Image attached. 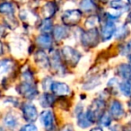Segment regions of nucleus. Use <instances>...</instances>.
<instances>
[{
	"label": "nucleus",
	"instance_id": "nucleus-37",
	"mask_svg": "<svg viewBox=\"0 0 131 131\" xmlns=\"http://www.w3.org/2000/svg\"><path fill=\"white\" fill-rule=\"evenodd\" d=\"M90 131H103V130H102V128H101V127H93V128H92Z\"/></svg>",
	"mask_w": 131,
	"mask_h": 131
},
{
	"label": "nucleus",
	"instance_id": "nucleus-29",
	"mask_svg": "<svg viewBox=\"0 0 131 131\" xmlns=\"http://www.w3.org/2000/svg\"><path fill=\"white\" fill-rule=\"evenodd\" d=\"M101 84V80L98 77H93L91 78L90 80H88L85 84L83 85V87L85 90H93V88H95L96 86H98Z\"/></svg>",
	"mask_w": 131,
	"mask_h": 131
},
{
	"label": "nucleus",
	"instance_id": "nucleus-43",
	"mask_svg": "<svg viewBox=\"0 0 131 131\" xmlns=\"http://www.w3.org/2000/svg\"><path fill=\"white\" fill-rule=\"evenodd\" d=\"M0 131H2V130H0Z\"/></svg>",
	"mask_w": 131,
	"mask_h": 131
},
{
	"label": "nucleus",
	"instance_id": "nucleus-6",
	"mask_svg": "<svg viewBox=\"0 0 131 131\" xmlns=\"http://www.w3.org/2000/svg\"><path fill=\"white\" fill-rule=\"evenodd\" d=\"M106 21L104 22V24L102 26V31H101V36L103 41H107L110 40L113 37V35L115 34V31H116V25L114 24V21L110 20L107 17Z\"/></svg>",
	"mask_w": 131,
	"mask_h": 131
},
{
	"label": "nucleus",
	"instance_id": "nucleus-12",
	"mask_svg": "<svg viewBox=\"0 0 131 131\" xmlns=\"http://www.w3.org/2000/svg\"><path fill=\"white\" fill-rule=\"evenodd\" d=\"M52 32H53L54 40H56L57 41H60L62 40H65L68 36V34H69V31H68V29L67 28V26L59 25V24L53 27Z\"/></svg>",
	"mask_w": 131,
	"mask_h": 131
},
{
	"label": "nucleus",
	"instance_id": "nucleus-20",
	"mask_svg": "<svg viewBox=\"0 0 131 131\" xmlns=\"http://www.w3.org/2000/svg\"><path fill=\"white\" fill-rule=\"evenodd\" d=\"M110 7L112 10H116L118 12H126L128 11V6L124 2L123 0H111L110 1Z\"/></svg>",
	"mask_w": 131,
	"mask_h": 131
},
{
	"label": "nucleus",
	"instance_id": "nucleus-22",
	"mask_svg": "<svg viewBox=\"0 0 131 131\" xmlns=\"http://www.w3.org/2000/svg\"><path fill=\"white\" fill-rule=\"evenodd\" d=\"M129 34V29L127 27V24H123V25L119 26V27L116 28V31H115V37L117 40H123V39L127 38Z\"/></svg>",
	"mask_w": 131,
	"mask_h": 131
},
{
	"label": "nucleus",
	"instance_id": "nucleus-40",
	"mask_svg": "<svg viewBox=\"0 0 131 131\" xmlns=\"http://www.w3.org/2000/svg\"><path fill=\"white\" fill-rule=\"evenodd\" d=\"M128 64L131 66V54L128 55Z\"/></svg>",
	"mask_w": 131,
	"mask_h": 131
},
{
	"label": "nucleus",
	"instance_id": "nucleus-34",
	"mask_svg": "<svg viewBox=\"0 0 131 131\" xmlns=\"http://www.w3.org/2000/svg\"><path fill=\"white\" fill-rule=\"evenodd\" d=\"M123 131H131V123L127 124V125L124 127Z\"/></svg>",
	"mask_w": 131,
	"mask_h": 131
},
{
	"label": "nucleus",
	"instance_id": "nucleus-13",
	"mask_svg": "<svg viewBox=\"0 0 131 131\" xmlns=\"http://www.w3.org/2000/svg\"><path fill=\"white\" fill-rule=\"evenodd\" d=\"M13 67V61L9 59H5L0 62V82L12 71Z\"/></svg>",
	"mask_w": 131,
	"mask_h": 131
},
{
	"label": "nucleus",
	"instance_id": "nucleus-19",
	"mask_svg": "<svg viewBox=\"0 0 131 131\" xmlns=\"http://www.w3.org/2000/svg\"><path fill=\"white\" fill-rule=\"evenodd\" d=\"M56 102V97L54 94L45 93L40 97V103L43 108L51 107Z\"/></svg>",
	"mask_w": 131,
	"mask_h": 131
},
{
	"label": "nucleus",
	"instance_id": "nucleus-21",
	"mask_svg": "<svg viewBox=\"0 0 131 131\" xmlns=\"http://www.w3.org/2000/svg\"><path fill=\"white\" fill-rule=\"evenodd\" d=\"M4 124L7 128L13 130L16 128V127L18 126V119L13 113H8L4 118Z\"/></svg>",
	"mask_w": 131,
	"mask_h": 131
},
{
	"label": "nucleus",
	"instance_id": "nucleus-33",
	"mask_svg": "<svg viewBox=\"0 0 131 131\" xmlns=\"http://www.w3.org/2000/svg\"><path fill=\"white\" fill-rule=\"evenodd\" d=\"M111 131H122L121 127L118 125H114L111 127Z\"/></svg>",
	"mask_w": 131,
	"mask_h": 131
},
{
	"label": "nucleus",
	"instance_id": "nucleus-26",
	"mask_svg": "<svg viewBox=\"0 0 131 131\" xmlns=\"http://www.w3.org/2000/svg\"><path fill=\"white\" fill-rule=\"evenodd\" d=\"M15 12V7L9 2H3L0 3V13L5 15H12Z\"/></svg>",
	"mask_w": 131,
	"mask_h": 131
},
{
	"label": "nucleus",
	"instance_id": "nucleus-24",
	"mask_svg": "<svg viewBox=\"0 0 131 131\" xmlns=\"http://www.w3.org/2000/svg\"><path fill=\"white\" fill-rule=\"evenodd\" d=\"M40 31L42 33H46V34H49L50 31L53 30V24L52 21L50 19H44L40 24Z\"/></svg>",
	"mask_w": 131,
	"mask_h": 131
},
{
	"label": "nucleus",
	"instance_id": "nucleus-35",
	"mask_svg": "<svg viewBox=\"0 0 131 131\" xmlns=\"http://www.w3.org/2000/svg\"><path fill=\"white\" fill-rule=\"evenodd\" d=\"M62 131H74V130H73V127H72L71 126H67Z\"/></svg>",
	"mask_w": 131,
	"mask_h": 131
},
{
	"label": "nucleus",
	"instance_id": "nucleus-27",
	"mask_svg": "<svg viewBox=\"0 0 131 131\" xmlns=\"http://www.w3.org/2000/svg\"><path fill=\"white\" fill-rule=\"evenodd\" d=\"M24 45L25 44L21 40H17V41H15L14 43L11 44V50L13 55L15 56H17V55H21L23 53L24 49Z\"/></svg>",
	"mask_w": 131,
	"mask_h": 131
},
{
	"label": "nucleus",
	"instance_id": "nucleus-31",
	"mask_svg": "<svg viewBox=\"0 0 131 131\" xmlns=\"http://www.w3.org/2000/svg\"><path fill=\"white\" fill-rule=\"evenodd\" d=\"M20 131H38V128L33 124H27V125H24V127H22Z\"/></svg>",
	"mask_w": 131,
	"mask_h": 131
},
{
	"label": "nucleus",
	"instance_id": "nucleus-41",
	"mask_svg": "<svg viewBox=\"0 0 131 131\" xmlns=\"http://www.w3.org/2000/svg\"><path fill=\"white\" fill-rule=\"evenodd\" d=\"M127 3H128L129 6H131V0H127Z\"/></svg>",
	"mask_w": 131,
	"mask_h": 131
},
{
	"label": "nucleus",
	"instance_id": "nucleus-10",
	"mask_svg": "<svg viewBox=\"0 0 131 131\" xmlns=\"http://www.w3.org/2000/svg\"><path fill=\"white\" fill-rule=\"evenodd\" d=\"M110 115L111 116V118L115 119H119L125 115V111L121 102L118 101H113L110 107Z\"/></svg>",
	"mask_w": 131,
	"mask_h": 131
},
{
	"label": "nucleus",
	"instance_id": "nucleus-23",
	"mask_svg": "<svg viewBox=\"0 0 131 131\" xmlns=\"http://www.w3.org/2000/svg\"><path fill=\"white\" fill-rule=\"evenodd\" d=\"M119 91L124 96L131 97V81H124L118 84Z\"/></svg>",
	"mask_w": 131,
	"mask_h": 131
},
{
	"label": "nucleus",
	"instance_id": "nucleus-25",
	"mask_svg": "<svg viewBox=\"0 0 131 131\" xmlns=\"http://www.w3.org/2000/svg\"><path fill=\"white\" fill-rule=\"evenodd\" d=\"M77 125L80 127H82V128H87V127H89L92 125V123L86 118L85 113L81 112L78 115H77Z\"/></svg>",
	"mask_w": 131,
	"mask_h": 131
},
{
	"label": "nucleus",
	"instance_id": "nucleus-9",
	"mask_svg": "<svg viewBox=\"0 0 131 131\" xmlns=\"http://www.w3.org/2000/svg\"><path fill=\"white\" fill-rule=\"evenodd\" d=\"M24 118L29 122H34L38 118V111L33 104L26 103L23 106Z\"/></svg>",
	"mask_w": 131,
	"mask_h": 131
},
{
	"label": "nucleus",
	"instance_id": "nucleus-38",
	"mask_svg": "<svg viewBox=\"0 0 131 131\" xmlns=\"http://www.w3.org/2000/svg\"><path fill=\"white\" fill-rule=\"evenodd\" d=\"M127 49L128 50H131V40L128 41V43L127 44Z\"/></svg>",
	"mask_w": 131,
	"mask_h": 131
},
{
	"label": "nucleus",
	"instance_id": "nucleus-14",
	"mask_svg": "<svg viewBox=\"0 0 131 131\" xmlns=\"http://www.w3.org/2000/svg\"><path fill=\"white\" fill-rule=\"evenodd\" d=\"M36 42L39 47H40L41 49H50L52 47L53 40L49 34L42 33L37 37Z\"/></svg>",
	"mask_w": 131,
	"mask_h": 131
},
{
	"label": "nucleus",
	"instance_id": "nucleus-17",
	"mask_svg": "<svg viewBox=\"0 0 131 131\" xmlns=\"http://www.w3.org/2000/svg\"><path fill=\"white\" fill-rule=\"evenodd\" d=\"M79 6L83 13H93L97 9V5L94 0H81Z\"/></svg>",
	"mask_w": 131,
	"mask_h": 131
},
{
	"label": "nucleus",
	"instance_id": "nucleus-30",
	"mask_svg": "<svg viewBox=\"0 0 131 131\" xmlns=\"http://www.w3.org/2000/svg\"><path fill=\"white\" fill-rule=\"evenodd\" d=\"M99 122L103 127H109L111 124V116L110 115V113L104 112L100 118V119H99Z\"/></svg>",
	"mask_w": 131,
	"mask_h": 131
},
{
	"label": "nucleus",
	"instance_id": "nucleus-36",
	"mask_svg": "<svg viewBox=\"0 0 131 131\" xmlns=\"http://www.w3.org/2000/svg\"><path fill=\"white\" fill-rule=\"evenodd\" d=\"M127 23L131 24V12L128 14V15H127Z\"/></svg>",
	"mask_w": 131,
	"mask_h": 131
},
{
	"label": "nucleus",
	"instance_id": "nucleus-1",
	"mask_svg": "<svg viewBox=\"0 0 131 131\" xmlns=\"http://www.w3.org/2000/svg\"><path fill=\"white\" fill-rule=\"evenodd\" d=\"M99 40H100V34L97 28L88 29L86 31L81 33V42L84 47H96L99 43Z\"/></svg>",
	"mask_w": 131,
	"mask_h": 131
},
{
	"label": "nucleus",
	"instance_id": "nucleus-11",
	"mask_svg": "<svg viewBox=\"0 0 131 131\" xmlns=\"http://www.w3.org/2000/svg\"><path fill=\"white\" fill-rule=\"evenodd\" d=\"M57 11H58V5L56 4V2L53 1H49L47 2L42 7V15H43L45 19H50L56 15Z\"/></svg>",
	"mask_w": 131,
	"mask_h": 131
},
{
	"label": "nucleus",
	"instance_id": "nucleus-15",
	"mask_svg": "<svg viewBox=\"0 0 131 131\" xmlns=\"http://www.w3.org/2000/svg\"><path fill=\"white\" fill-rule=\"evenodd\" d=\"M117 74L121 78L131 81V66L129 64H120L117 68Z\"/></svg>",
	"mask_w": 131,
	"mask_h": 131
},
{
	"label": "nucleus",
	"instance_id": "nucleus-5",
	"mask_svg": "<svg viewBox=\"0 0 131 131\" xmlns=\"http://www.w3.org/2000/svg\"><path fill=\"white\" fill-rule=\"evenodd\" d=\"M49 67L53 68V71L58 75H64L67 72L66 66L64 65L60 54L58 51H55L49 58Z\"/></svg>",
	"mask_w": 131,
	"mask_h": 131
},
{
	"label": "nucleus",
	"instance_id": "nucleus-3",
	"mask_svg": "<svg viewBox=\"0 0 131 131\" xmlns=\"http://www.w3.org/2000/svg\"><path fill=\"white\" fill-rule=\"evenodd\" d=\"M62 55H63V58L66 60L67 64L71 67H75L82 57V55L77 49L70 46H65L62 49Z\"/></svg>",
	"mask_w": 131,
	"mask_h": 131
},
{
	"label": "nucleus",
	"instance_id": "nucleus-32",
	"mask_svg": "<svg viewBox=\"0 0 131 131\" xmlns=\"http://www.w3.org/2000/svg\"><path fill=\"white\" fill-rule=\"evenodd\" d=\"M52 82H53V81L51 80L49 77H46V78L42 81V87H43V89L44 90L49 89V88H50L51 84H52Z\"/></svg>",
	"mask_w": 131,
	"mask_h": 131
},
{
	"label": "nucleus",
	"instance_id": "nucleus-7",
	"mask_svg": "<svg viewBox=\"0 0 131 131\" xmlns=\"http://www.w3.org/2000/svg\"><path fill=\"white\" fill-rule=\"evenodd\" d=\"M40 122L47 130L55 128V117L54 113L50 110H46L40 113Z\"/></svg>",
	"mask_w": 131,
	"mask_h": 131
},
{
	"label": "nucleus",
	"instance_id": "nucleus-28",
	"mask_svg": "<svg viewBox=\"0 0 131 131\" xmlns=\"http://www.w3.org/2000/svg\"><path fill=\"white\" fill-rule=\"evenodd\" d=\"M101 19L98 15H91L89 16L85 21V27H87V29H92V28H96V26L100 24Z\"/></svg>",
	"mask_w": 131,
	"mask_h": 131
},
{
	"label": "nucleus",
	"instance_id": "nucleus-16",
	"mask_svg": "<svg viewBox=\"0 0 131 131\" xmlns=\"http://www.w3.org/2000/svg\"><path fill=\"white\" fill-rule=\"evenodd\" d=\"M35 62L42 68H49V58L46 55V53L42 50H39L34 56Z\"/></svg>",
	"mask_w": 131,
	"mask_h": 131
},
{
	"label": "nucleus",
	"instance_id": "nucleus-2",
	"mask_svg": "<svg viewBox=\"0 0 131 131\" xmlns=\"http://www.w3.org/2000/svg\"><path fill=\"white\" fill-rule=\"evenodd\" d=\"M83 12L78 9H70L64 12L61 16V21L63 24L67 27L75 26L79 24L82 19Z\"/></svg>",
	"mask_w": 131,
	"mask_h": 131
},
{
	"label": "nucleus",
	"instance_id": "nucleus-39",
	"mask_svg": "<svg viewBox=\"0 0 131 131\" xmlns=\"http://www.w3.org/2000/svg\"><path fill=\"white\" fill-rule=\"evenodd\" d=\"M97 1H99V2H101V3H107V2H109L110 0H97Z\"/></svg>",
	"mask_w": 131,
	"mask_h": 131
},
{
	"label": "nucleus",
	"instance_id": "nucleus-18",
	"mask_svg": "<svg viewBox=\"0 0 131 131\" xmlns=\"http://www.w3.org/2000/svg\"><path fill=\"white\" fill-rule=\"evenodd\" d=\"M20 18L24 23L26 24H33L37 21V15L34 13H32L31 11L27 9H23L22 11H20Z\"/></svg>",
	"mask_w": 131,
	"mask_h": 131
},
{
	"label": "nucleus",
	"instance_id": "nucleus-42",
	"mask_svg": "<svg viewBox=\"0 0 131 131\" xmlns=\"http://www.w3.org/2000/svg\"><path fill=\"white\" fill-rule=\"evenodd\" d=\"M129 106H130V108H131V102H129Z\"/></svg>",
	"mask_w": 131,
	"mask_h": 131
},
{
	"label": "nucleus",
	"instance_id": "nucleus-4",
	"mask_svg": "<svg viewBox=\"0 0 131 131\" xmlns=\"http://www.w3.org/2000/svg\"><path fill=\"white\" fill-rule=\"evenodd\" d=\"M17 91L22 96H24L26 99H29V100L34 99L39 94V92L37 90L36 86L33 84V83L30 82L22 83L17 87Z\"/></svg>",
	"mask_w": 131,
	"mask_h": 131
},
{
	"label": "nucleus",
	"instance_id": "nucleus-8",
	"mask_svg": "<svg viewBox=\"0 0 131 131\" xmlns=\"http://www.w3.org/2000/svg\"><path fill=\"white\" fill-rule=\"evenodd\" d=\"M49 89L51 90V92H52V93L54 95L60 97L68 96L70 93V92H71L69 86L62 82H52Z\"/></svg>",
	"mask_w": 131,
	"mask_h": 131
}]
</instances>
